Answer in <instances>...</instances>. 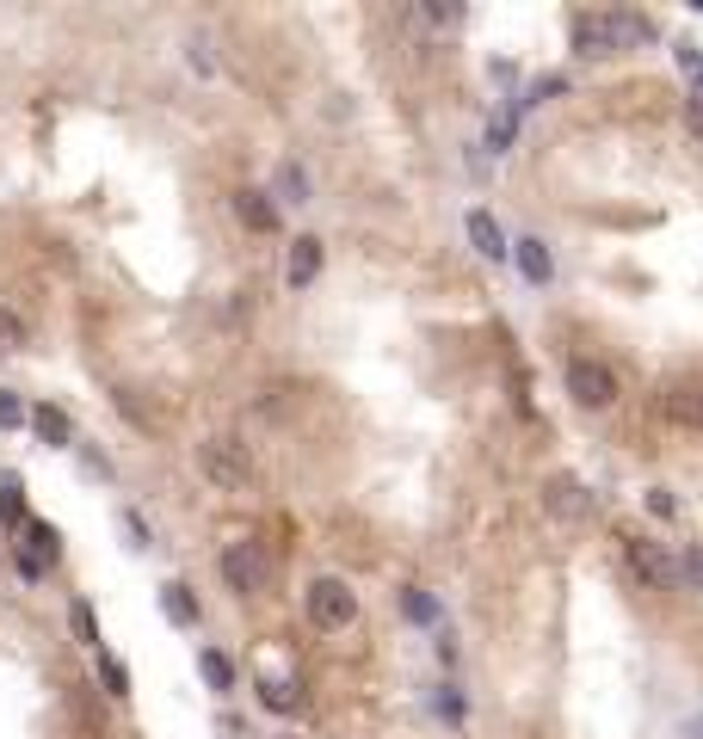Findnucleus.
I'll return each instance as SVG.
<instances>
[{"instance_id":"nucleus-1","label":"nucleus","mask_w":703,"mask_h":739,"mask_svg":"<svg viewBox=\"0 0 703 739\" xmlns=\"http://www.w3.org/2000/svg\"><path fill=\"white\" fill-rule=\"evenodd\" d=\"M216 568H223V585L235 598H260L266 580H272V554H266V542L241 536V542H228V549L216 554Z\"/></svg>"},{"instance_id":"nucleus-2","label":"nucleus","mask_w":703,"mask_h":739,"mask_svg":"<svg viewBox=\"0 0 703 739\" xmlns=\"http://www.w3.org/2000/svg\"><path fill=\"white\" fill-rule=\"evenodd\" d=\"M198 469H204V481L223 487V493H247L253 487V456H247L241 437H211V444H198Z\"/></svg>"},{"instance_id":"nucleus-3","label":"nucleus","mask_w":703,"mask_h":739,"mask_svg":"<svg viewBox=\"0 0 703 739\" xmlns=\"http://www.w3.org/2000/svg\"><path fill=\"white\" fill-rule=\"evenodd\" d=\"M562 383H568V395L580 401L586 413H598V407H611V401H617V376H611L598 357H568Z\"/></svg>"},{"instance_id":"nucleus-4","label":"nucleus","mask_w":703,"mask_h":739,"mask_svg":"<svg viewBox=\"0 0 703 739\" xmlns=\"http://www.w3.org/2000/svg\"><path fill=\"white\" fill-rule=\"evenodd\" d=\"M352 617H359V592L345 580L328 573V580L309 585V622H315V629H352Z\"/></svg>"},{"instance_id":"nucleus-5","label":"nucleus","mask_w":703,"mask_h":739,"mask_svg":"<svg viewBox=\"0 0 703 739\" xmlns=\"http://www.w3.org/2000/svg\"><path fill=\"white\" fill-rule=\"evenodd\" d=\"M617 542H624L629 568H636L642 580L654 585V592H673V585H678V573H673V554H666V549H654L648 536H617Z\"/></svg>"},{"instance_id":"nucleus-6","label":"nucleus","mask_w":703,"mask_h":739,"mask_svg":"<svg viewBox=\"0 0 703 739\" xmlns=\"http://www.w3.org/2000/svg\"><path fill=\"white\" fill-rule=\"evenodd\" d=\"M544 505H549V518H562V524H580V518L593 512V493H586V481L556 475V481L544 487Z\"/></svg>"},{"instance_id":"nucleus-7","label":"nucleus","mask_w":703,"mask_h":739,"mask_svg":"<svg viewBox=\"0 0 703 739\" xmlns=\"http://www.w3.org/2000/svg\"><path fill=\"white\" fill-rule=\"evenodd\" d=\"M574 50L580 56H611L617 38H611V13H574Z\"/></svg>"},{"instance_id":"nucleus-8","label":"nucleus","mask_w":703,"mask_h":739,"mask_svg":"<svg viewBox=\"0 0 703 739\" xmlns=\"http://www.w3.org/2000/svg\"><path fill=\"white\" fill-rule=\"evenodd\" d=\"M235 216L253 228V235H272V228H279V204H272L266 191H253V185H241V191H235Z\"/></svg>"},{"instance_id":"nucleus-9","label":"nucleus","mask_w":703,"mask_h":739,"mask_svg":"<svg viewBox=\"0 0 703 739\" xmlns=\"http://www.w3.org/2000/svg\"><path fill=\"white\" fill-rule=\"evenodd\" d=\"M315 272H321V240H315V235H296L291 265H284V277H291V290H309V284H315Z\"/></svg>"},{"instance_id":"nucleus-10","label":"nucleus","mask_w":703,"mask_h":739,"mask_svg":"<svg viewBox=\"0 0 703 739\" xmlns=\"http://www.w3.org/2000/svg\"><path fill=\"white\" fill-rule=\"evenodd\" d=\"M469 240H476V253H481V259H494V265H500L506 259V235H500V223H494V216L488 210H469Z\"/></svg>"},{"instance_id":"nucleus-11","label":"nucleus","mask_w":703,"mask_h":739,"mask_svg":"<svg viewBox=\"0 0 703 739\" xmlns=\"http://www.w3.org/2000/svg\"><path fill=\"white\" fill-rule=\"evenodd\" d=\"M31 432H38L50 450H68V444H75V425H68L62 407H38V413H31Z\"/></svg>"},{"instance_id":"nucleus-12","label":"nucleus","mask_w":703,"mask_h":739,"mask_svg":"<svg viewBox=\"0 0 703 739\" xmlns=\"http://www.w3.org/2000/svg\"><path fill=\"white\" fill-rule=\"evenodd\" d=\"M661 413H666V420H678V425H703V388H666Z\"/></svg>"},{"instance_id":"nucleus-13","label":"nucleus","mask_w":703,"mask_h":739,"mask_svg":"<svg viewBox=\"0 0 703 739\" xmlns=\"http://www.w3.org/2000/svg\"><path fill=\"white\" fill-rule=\"evenodd\" d=\"M160 610H167L173 622H179V629H192V622H198V604H192V585H160Z\"/></svg>"},{"instance_id":"nucleus-14","label":"nucleus","mask_w":703,"mask_h":739,"mask_svg":"<svg viewBox=\"0 0 703 739\" xmlns=\"http://www.w3.org/2000/svg\"><path fill=\"white\" fill-rule=\"evenodd\" d=\"M518 272L531 277V284H549V253H544V240H537V235L518 240Z\"/></svg>"},{"instance_id":"nucleus-15","label":"nucleus","mask_w":703,"mask_h":739,"mask_svg":"<svg viewBox=\"0 0 703 739\" xmlns=\"http://www.w3.org/2000/svg\"><path fill=\"white\" fill-rule=\"evenodd\" d=\"M518 118H525V99H512V106H506L500 118L488 124V148H494V155H506V148H512V130H518Z\"/></svg>"},{"instance_id":"nucleus-16","label":"nucleus","mask_w":703,"mask_h":739,"mask_svg":"<svg viewBox=\"0 0 703 739\" xmlns=\"http://www.w3.org/2000/svg\"><path fill=\"white\" fill-rule=\"evenodd\" d=\"M198 672H204V684H211V690H235V666H228L223 653H211V647L198 653Z\"/></svg>"},{"instance_id":"nucleus-17","label":"nucleus","mask_w":703,"mask_h":739,"mask_svg":"<svg viewBox=\"0 0 703 739\" xmlns=\"http://www.w3.org/2000/svg\"><path fill=\"white\" fill-rule=\"evenodd\" d=\"M673 573H678V585H691V592H703V549H685L673 561Z\"/></svg>"},{"instance_id":"nucleus-18","label":"nucleus","mask_w":703,"mask_h":739,"mask_svg":"<svg viewBox=\"0 0 703 739\" xmlns=\"http://www.w3.org/2000/svg\"><path fill=\"white\" fill-rule=\"evenodd\" d=\"M260 702H266V709H279V715H291L303 697H296L291 684H272V678H260Z\"/></svg>"},{"instance_id":"nucleus-19","label":"nucleus","mask_w":703,"mask_h":739,"mask_svg":"<svg viewBox=\"0 0 703 739\" xmlns=\"http://www.w3.org/2000/svg\"><path fill=\"white\" fill-rule=\"evenodd\" d=\"M26 518V500H19V475L0 481V524H19Z\"/></svg>"},{"instance_id":"nucleus-20","label":"nucleus","mask_w":703,"mask_h":739,"mask_svg":"<svg viewBox=\"0 0 703 739\" xmlns=\"http://www.w3.org/2000/svg\"><path fill=\"white\" fill-rule=\"evenodd\" d=\"M401 610H408L413 622H438V604L420 592V585H408V592H401Z\"/></svg>"},{"instance_id":"nucleus-21","label":"nucleus","mask_w":703,"mask_h":739,"mask_svg":"<svg viewBox=\"0 0 703 739\" xmlns=\"http://www.w3.org/2000/svg\"><path fill=\"white\" fill-rule=\"evenodd\" d=\"M26 536H31V561H38V568H43V554L56 561V542H62V536H56L50 524H26Z\"/></svg>"},{"instance_id":"nucleus-22","label":"nucleus","mask_w":703,"mask_h":739,"mask_svg":"<svg viewBox=\"0 0 703 739\" xmlns=\"http://www.w3.org/2000/svg\"><path fill=\"white\" fill-rule=\"evenodd\" d=\"M19 345H26V321L13 308H0V352H19Z\"/></svg>"},{"instance_id":"nucleus-23","label":"nucleus","mask_w":703,"mask_h":739,"mask_svg":"<svg viewBox=\"0 0 703 739\" xmlns=\"http://www.w3.org/2000/svg\"><path fill=\"white\" fill-rule=\"evenodd\" d=\"M279 191L291 204H309V179H303V167H279Z\"/></svg>"},{"instance_id":"nucleus-24","label":"nucleus","mask_w":703,"mask_h":739,"mask_svg":"<svg viewBox=\"0 0 703 739\" xmlns=\"http://www.w3.org/2000/svg\"><path fill=\"white\" fill-rule=\"evenodd\" d=\"M68 622H75V634H80V641H87V647H99V622H94V604H75V610H68Z\"/></svg>"},{"instance_id":"nucleus-25","label":"nucleus","mask_w":703,"mask_h":739,"mask_svg":"<svg viewBox=\"0 0 703 739\" xmlns=\"http://www.w3.org/2000/svg\"><path fill=\"white\" fill-rule=\"evenodd\" d=\"M13 425H26V407H19L13 388H0V432H13Z\"/></svg>"},{"instance_id":"nucleus-26","label":"nucleus","mask_w":703,"mask_h":739,"mask_svg":"<svg viewBox=\"0 0 703 739\" xmlns=\"http://www.w3.org/2000/svg\"><path fill=\"white\" fill-rule=\"evenodd\" d=\"M99 672H106V684H111V697H130V672H124L118 660H106V653H99Z\"/></svg>"},{"instance_id":"nucleus-27","label":"nucleus","mask_w":703,"mask_h":739,"mask_svg":"<svg viewBox=\"0 0 703 739\" xmlns=\"http://www.w3.org/2000/svg\"><path fill=\"white\" fill-rule=\"evenodd\" d=\"M648 512H654V518H673V512H678V500H673L666 487H648Z\"/></svg>"}]
</instances>
